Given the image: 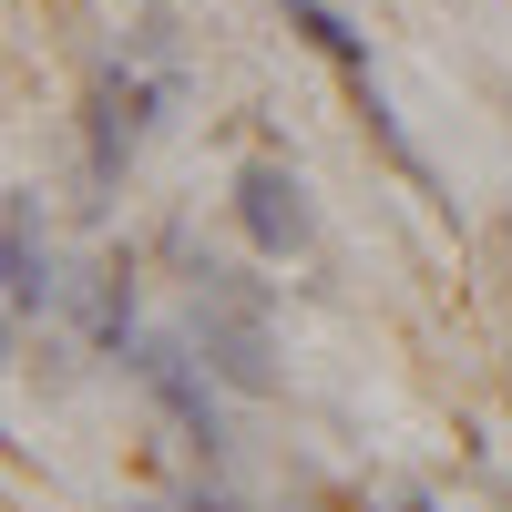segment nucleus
<instances>
[{"label": "nucleus", "mask_w": 512, "mask_h": 512, "mask_svg": "<svg viewBox=\"0 0 512 512\" xmlns=\"http://www.w3.org/2000/svg\"><path fill=\"white\" fill-rule=\"evenodd\" d=\"M277 11H287V21H297V31H308V41H318V52H328V62H338V72H349V82H359V72H369V41H359V31H349V21H338V11H328V0H277Z\"/></svg>", "instance_id": "nucleus-6"}, {"label": "nucleus", "mask_w": 512, "mask_h": 512, "mask_svg": "<svg viewBox=\"0 0 512 512\" xmlns=\"http://www.w3.org/2000/svg\"><path fill=\"white\" fill-rule=\"evenodd\" d=\"M236 216H246L256 256H297V246H308V195H297L287 164H246V175H236Z\"/></svg>", "instance_id": "nucleus-3"}, {"label": "nucleus", "mask_w": 512, "mask_h": 512, "mask_svg": "<svg viewBox=\"0 0 512 512\" xmlns=\"http://www.w3.org/2000/svg\"><path fill=\"white\" fill-rule=\"evenodd\" d=\"M390 512H431V502H390Z\"/></svg>", "instance_id": "nucleus-8"}, {"label": "nucleus", "mask_w": 512, "mask_h": 512, "mask_svg": "<svg viewBox=\"0 0 512 512\" xmlns=\"http://www.w3.org/2000/svg\"><path fill=\"white\" fill-rule=\"evenodd\" d=\"M11 318H41V297H52V267H41V216H31V195H11Z\"/></svg>", "instance_id": "nucleus-5"}, {"label": "nucleus", "mask_w": 512, "mask_h": 512, "mask_svg": "<svg viewBox=\"0 0 512 512\" xmlns=\"http://www.w3.org/2000/svg\"><path fill=\"white\" fill-rule=\"evenodd\" d=\"M185 512H236V502H226V492H205V502H185Z\"/></svg>", "instance_id": "nucleus-7"}, {"label": "nucleus", "mask_w": 512, "mask_h": 512, "mask_svg": "<svg viewBox=\"0 0 512 512\" xmlns=\"http://www.w3.org/2000/svg\"><path fill=\"white\" fill-rule=\"evenodd\" d=\"M134 369H144L154 390H164V410H175V420H185L195 441H216V390H205V379H195L185 338H144V359H134Z\"/></svg>", "instance_id": "nucleus-4"}, {"label": "nucleus", "mask_w": 512, "mask_h": 512, "mask_svg": "<svg viewBox=\"0 0 512 512\" xmlns=\"http://www.w3.org/2000/svg\"><path fill=\"white\" fill-rule=\"evenodd\" d=\"M195 328H205V359H216L226 379H236V390H267V297H256L236 267H195Z\"/></svg>", "instance_id": "nucleus-2"}, {"label": "nucleus", "mask_w": 512, "mask_h": 512, "mask_svg": "<svg viewBox=\"0 0 512 512\" xmlns=\"http://www.w3.org/2000/svg\"><path fill=\"white\" fill-rule=\"evenodd\" d=\"M164 103H175V31L144 21L134 52L93 82V185H123V164L144 154V134H154Z\"/></svg>", "instance_id": "nucleus-1"}]
</instances>
